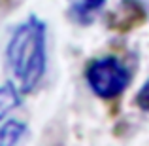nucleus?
Segmentation results:
<instances>
[{
	"label": "nucleus",
	"mask_w": 149,
	"mask_h": 146,
	"mask_svg": "<svg viewBox=\"0 0 149 146\" xmlns=\"http://www.w3.org/2000/svg\"><path fill=\"white\" fill-rule=\"evenodd\" d=\"M6 61L21 93H30L42 82L47 66V27L38 15H29L13 30Z\"/></svg>",
	"instance_id": "nucleus-1"
},
{
	"label": "nucleus",
	"mask_w": 149,
	"mask_h": 146,
	"mask_svg": "<svg viewBox=\"0 0 149 146\" xmlns=\"http://www.w3.org/2000/svg\"><path fill=\"white\" fill-rule=\"evenodd\" d=\"M85 80L96 97L115 99L127 91L132 80V74L117 57L106 55V57L95 59L87 65Z\"/></svg>",
	"instance_id": "nucleus-2"
},
{
	"label": "nucleus",
	"mask_w": 149,
	"mask_h": 146,
	"mask_svg": "<svg viewBox=\"0 0 149 146\" xmlns=\"http://www.w3.org/2000/svg\"><path fill=\"white\" fill-rule=\"evenodd\" d=\"M147 13L140 0H121L117 10L109 15V27L119 32L132 30L134 27L142 25L146 21Z\"/></svg>",
	"instance_id": "nucleus-3"
},
{
	"label": "nucleus",
	"mask_w": 149,
	"mask_h": 146,
	"mask_svg": "<svg viewBox=\"0 0 149 146\" xmlns=\"http://www.w3.org/2000/svg\"><path fill=\"white\" fill-rule=\"evenodd\" d=\"M26 133V125L19 120H8L6 123H2L0 127V144L4 146H11L17 144L19 140L25 137Z\"/></svg>",
	"instance_id": "nucleus-4"
},
{
	"label": "nucleus",
	"mask_w": 149,
	"mask_h": 146,
	"mask_svg": "<svg viewBox=\"0 0 149 146\" xmlns=\"http://www.w3.org/2000/svg\"><path fill=\"white\" fill-rule=\"evenodd\" d=\"M19 89L15 84H6L0 85V120L6 116L8 112H11L13 108H17L21 104V99H19Z\"/></svg>",
	"instance_id": "nucleus-5"
},
{
	"label": "nucleus",
	"mask_w": 149,
	"mask_h": 146,
	"mask_svg": "<svg viewBox=\"0 0 149 146\" xmlns=\"http://www.w3.org/2000/svg\"><path fill=\"white\" fill-rule=\"evenodd\" d=\"M136 106L143 112H149V78L143 82V85L136 93Z\"/></svg>",
	"instance_id": "nucleus-6"
},
{
	"label": "nucleus",
	"mask_w": 149,
	"mask_h": 146,
	"mask_svg": "<svg viewBox=\"0 0 149 146\" xmlns=\"http://www.w3.org/2000/svg\"><path fill=\"white\" fill-rule=\"evenodd\" d=\"M104 4H106V0H81L79 11H81V13H91V11L100 10Z\"/></svg>",
	"instance_id": "nucleus-7"
}]
</instances>
